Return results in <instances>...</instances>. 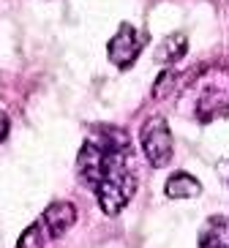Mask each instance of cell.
<instances>
[{
    "label": "cell",
    "mask_w": 229,
    "mask_h": 248,
    "mask_svg": "<svg viewBox=\"0 0 229 248\" xmlns=\"http://www.w3.org/2000/svg\"><path fill=\"white\" fill-rule=\"evenodd\" d=\"M183 98L194 120L199 123H210L218 115H224L229 109V68L221 63L202 68L197 79L183 90Z\"/></svg>",
    "instance_id": "cell-1"
},
{
    "label": "cell",
    "mask_w": 229,
    "mask_h": 248,
    "mask_svg": "<svg viewBox=\"0 0 229 248\" xmlns=\"http://www.w3.org/2000/svg\"><path fill=\"white\" fill-rule=\"evenodd\" d=\"M126 158H128L126 150L112 155L109 169H107L104 180L98 183V188H96L98 207L104 210V216H112V218L126 210V204L137 194V175L128 169Z\"/></svg>",
    "instance_id": "cell-2"
},
{
    "label": "cell",
    "mask_w": 229,
    "mask_h": 248,
    "mask_svg": "<svg viewBox=\"0 0 229 248\" xmlns=\"http://www.w3.org/2000/svg\"><path fill=\"white\" fill-rule=\"evenodd\" d=\"M139 145H142L145 158H148L155 169H164L172 161V155H175L172 131H169V125H167V120H164L161 115H153V117L145 120V125H142V131H139Z\"/></svg>",
    "instance_id": "cell-3"
},
{
    "label": "cell",
    "mask_w": 229,
    "mask_h": 248,
    "mask_svg": "<svg viewBox=\"0 0 229 248\" xmlns=\"http://www.w3.org/2000/svg\"><path fill=\"white\" fill-rule=\"evenodd\" d=\"M118 153H123V150H118ZM112 155H115V150H104L96 139H88L79 147V155H76V180L85 188L96 191L112 164Z\"/></svg>",
    "instance_id": "cell-4"
},
{
    "label": "cell",
    "mask_w": 229,
    "mask_h": 248,
    "mask_svg": "<svg viewBox=\"0 0 229 248\" xmlns=\"http://www.w3.org/2000/svg\"><path fill=\"white\" fill-rule=\"evenodd\" d=\"M142 52V36L137 33V28L128 22H123L118 28V33L109 38V44H107V58L115 63L118 68H131L137 63Z\"/></svg>",
    "instance_id": "cell-5"
},
{
    "label": "cell",
    "mask_w": 229,
    "mask_h": 248,
    "mask_svg": "<svg viewBox=\"0 0 229 248\" xmlns=\"http://www.w3.org/2000/svg\"><path fill=\"white\" fill-rule=\"evenodd\" d=\"M41 229H44L46 240H60L63 234L76 224V204L74 202H52L41 213Z\"/></svg>",
    "instance_id": "cell-6"
},
{
    "label": "cell",
    "mask_w": 229,
    "mask_h": 248,
    "mask_svg": "<svg viewBox=\"0 0 229 248\" xmlns=\"http://www.w3.org/2000/svg\"><path fill=\"white\" fill-rule=\"evenodd\" d=\"M199 248H229V216H210L205 221Z\"/></svg>",
    "instance_id": "cell-7"
},
{
    "label": "cell",
    "mask_w": 229,
    "mask_h": 248,
    "mask_svg": "<svg viewBox=\"0 0 229 248\" xmlns=\"http://www.w3.org/2000/svg\"><path fill=\"white\" fill-rule=\"evenodd\" d=\"M188 52V38L183 33H169V36L158 41L155 46V63H164V66H172V63H180Z\"/></svg>",
    "instance_id": "cell-8"
},
{
    "label": "cell",
    "mask_w": 229,
    "mask_h": 248,
    "mask_svg": "<svg viewBox=\"0 0 229 248\" xmlns=\"http://www.w3.org/2000/svg\"><path fill=\"white\" fill-rule=\"evenodd\" d=\"M164 194L169 199H194V197L202 194V183L194 175H188V172H178V175H172L169 180H167Z\"/></svg>",
    "instance_id": "cell-9"
},
{
    "label": "cell",
    "mask_w": 229,
    "mask_h": 248,
    "mask_svg": "<svg viewBox=\"0 0 229 248\" xmlns=\"http://www.w3.org/2000/svg\"><path fill=\"white\" fill-rule=\"evenodd\" d=\"M44 246H46V234L41 229V224H30L16 240V248H44Z\"/></svg>",
    "instance_id": "cell-10"
},
{
    "label": "cell",
    "mask_w": 229,
    "mask_h": 248,
    "mask_svg": "<svg viewBox=\"0 0 229 248\" xmlns=\"http://www.w3.org/2000/svg\"><path fill=\"white\" fill-rule=\"evenodd\" d=\"M175 82H178V74L172 71V68H167V71H161L158 74V79H155V85H153V98L155 101H161V98H167V95L175 90Z\"/></svg>",
    "instance_id": "cell-11"
},
{
    "label": "cell",
    "mask_w": 229,
    "mask_h": 248,
    "mask_svg": "<svg viewBox=\"0 0 229 248\" xmlns=\"http://www.w3.org/2000/svg\"><path fill=\"white\" fill-rule=\"evenodd\" d=\"M8 131H11V120H8V115H6V112L0 109V145L6 142Z\"/></svg>",
    "instance_id": "cell-12"
},
{
    "label": "cell",
    "mask_w": 229,
    "mask_h": 248,
    "mask_svg": "<svg viewBox=\"0 0 229 248\" xmlns=\"http://www.w3.org/2000/svg\"><path fill=\"white\" fill-rule=\"evenodd\" d=\"M218 175H221V180L229 186V158H224L221 164H218Z\"/></svg>",
    "instance_id": "cell-13"
}]
</instances>
